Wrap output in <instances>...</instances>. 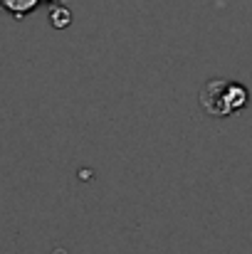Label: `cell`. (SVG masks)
Listing matches in <instances>:
<instances>
[{
    "label": "cell",
    "instance_id": "3",
    "mask_svg": "<svg viewBox=\"0 0 252 254\" xmlns=\"http://www.w3.org/2000/svg\"><path fill=\"white\" fill-rule=\"evenodd\" d=\"M70 22H72V12H70L62 2H55V7L50 10V25L57 27V30H62V27H67Z\"/></svg>",
    "mask_w": 252,
    "mask_h": 254
},
{
    "label": "cell",
    "instance_id": "1",
    "mask_svg": "<svg viewBox=\"0 0 252 254\" xmlns=\"http://www.w3.org/2000/svg\"><path fill=\"white\" fill-rule=\"evenodd\" d=\"M250 104V91L248 86L230 82V79H213L203 86L200 91V106L210 116H235Z\"/></svg>",
    "mask_w": 252,
    "mask_h": 254
},
{
    "label": "cell",
    "instance_id": "2",
    "mask_svg": "<svg viewBox=\"0 0 252 254\" xmlns=\"http://www.w3.org/2000/svg\"><path fill=\"white\" fill-rule=\"evenodd\" d=\"M40 2H65V0H0V5H2V10L5 12H10L15 20H22V17H27Z\"/></svg>",
    "mask_w": 252,
    "mask_h": 254
}]
</instances>
